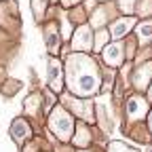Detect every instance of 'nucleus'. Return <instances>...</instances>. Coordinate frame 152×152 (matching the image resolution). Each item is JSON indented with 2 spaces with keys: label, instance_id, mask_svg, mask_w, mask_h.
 Wrapping results in <instances>:
<instances>
[{
  "label": "nucleus",
  "instance_id": "f257e3e1",
  "mask_svg": "<svg viewBox=\"0 0 152 152\" xmlns=\"http://www.w3.org/2000/svg\"><path fill=\"white\" fill-rule=\"evenodd\" d=\"M66 72H68V85H70L72 93L80 95V97L97 93V89L102 85V76H99L97 66L87 55H72L68 59Z\"/></svg>",
  "mask_w": 152,
  "mask_h": 152
},
{
  "label": "nucleus",
  "instance_id": "f03ea898",
  "mask_svg": "<svg viewBox=\"0 0 152 152\" xmlns=\"http://www.w3.org/2000/svg\"><path fill=\"white\" fill-rule=\"evenodd\" d=\"M49 127L51 131L55 133L57 137H59L61 142H68L72 140V131H74V123H72V116L64 110V108H57L51 118H49Z\"/></svg>",
  "mask_w": 152,
  "mask_h": 152
},
{
  "label": "nucleus",
  "instance_id": "7ed1b4c3",
  "mask_svg": "<svg viewBox=\"0 0 152 152\" xmlns=\"http://www.w3.org/2000/svg\"><path fill=\"white\" fill-rule=\"evenodd\" d=\"M148 114V102L140 95H133V97L127 99V116L131 123H137L140 118H144Z\"/></svg>",
  "mask_w": 152,
  "mask_h": 152
},
{
  "label": "nucleus",
  "instance_id": "20e7f679",
  "mask_svg": "<svg viewBox=\"0 0 152 152\" xmlns=\"http://www.w3.org/2000/svg\"><path fill=\"white\" fill-rule=\"evenodd\" d=\"M30 135H32L30 125H28L23 118H15L13 125H11V137H13V142H15L17 146H21Z\"/></svg>",
  "mask_w": 152,
  "mask_h": 152
},
{
  "label": "nucleus",
  "instance_id": "39448f33",
  "mask_svg": "<svg viewBox=\"0 0 152 152\" xmlns=\"http://www.w3.org/2000/svg\"><path fill=\"white\" fill-rule=\"evenodd\" d=\"M47 74H49V80H51V87L55 91L61 89V64L57 59H49V66H47Z\"/></svg>",
  "mask_w": 152,
  "mask_h": 152
},
{
  "label": "nucleus",
  "instance_id": "423d86ee",
  "mask_svg": "<svg viewBox=\"0 0 152 152\" xmlns=\"http://www.w3.org/2000/svg\"><path fill=\"white\" fill-rule=\"evenodd\" d=\"M104 59L108 66H121L123 64V47L116 42V45H108L104 49Z\"/></svg>",
  "mask_w": 152,
  "mask_h": 152
},
{
  "label": "nucleus",
  "instance_id": "0eeeda50",
  "mask_svg": "<svg viewBox=\"0 0 152 152\" xmlns=\"http://www.w3.org/2000/svg\"><path fill=\"white\" fill-rule=\"evenodd\" d=\"M74 49L76 51H89L91 49V32L87 26L78 28L74 34Z\"/></svg>",
  "mask_w": 152,
  "mask_h": 152
},
{
  "label": "nucleus",
  "instance_id": "6e6552de",
  "mask_svg": "<svg viewBox=\"0 0 152 152\" xmlns=\"http://www.w3.org/2000/svg\"><path fill=\"white\" fill-rule=\"evenodd\" d=\"M133 23H135V19H131V17H125V19H118V21H114L112 23V28H110V34L114 36V38H123L131 28H133Z\"/></svg>",
  "mask_w": 152,
  "mask_h": 152
},
{
  "label": "nucleus",
  "instance_id": "1a4fd4ad",
  "mask_svg": "<svg viewBox=\"0 0 152 152\" xmlns=\"http://www.w3.org/2000/svg\"><path fill=\"white\" fill-rule=\"evenodd\" d=\"M152 76V64H144L140 70H135V76H133V83H135L137 89H146L148 80Z\"/></svg>",
  "mask_w": 152,
  "mask_h": 152
},
{
  "label": "nucleus",
  "instance_id": "9d476101",
  "mask_svg": "<svg viewBox=\"0 0 152 152\" xmlns=\"http://www.w3.org/2000/svg\"><path fill=\"white\" fill-rule=\"evenodd\" d=\"M74 144H76V146H83V148H87V146L91 144V133H89V129H87L85 125H78V129H76Z\"/></svg>",
  "mask_w": 152,
  "mask_h": 152
},
{
  "label": "nucleus",
  "instance_id": "9b49d317",
  "mask_svg": "<svg viewBox=\"0 0 152 152\" xmlns=\"http://www.w3.org/2000/svg\"><path fill=\"white\" fill-rule=\"evenodd\" d=\"M137 34H140V40H150L152 38V21H144V23H140V28H137Z\"/></svg>",
  "mask_w": 152,
  "mask_h": 152
},
{
  "label": "nucleus",
  "instance_id": "f8f14e48",
  "mask_svg": "<svg viewBox=\"0 0 152 152\" xmlns=\"http://www.w3.org/2000/svg\"><path fill=\"white\" fill-rule=\"evenodd\" d=\"M47 45L51 51H57V34H55V28L49 26L47 28Z\"/></svg>",
  "mask_w": 152,
  "mask_h": 152
},
{
  "label": "nucleus",
  "instance_id": "ddd939ff",
  "mask_svg": "<svg viewBox=\"0 0 152 152\" xmlns=\"http://www.w3.org/2000/svg\"><path fill=\"white\" fill-rule=\"evenodd\" d=\"M108 152H137V150H133V148H129V146H125L121 142H114V144H110Z\"/></svg>",
  "mask_w": 152,
  "mask_h": 152
},
{
  "label": "nucleus",
  "instance_id": "4468645a",
  "mask_svg": "<svg viewBox=\"0 0 152 152\" xmlns=\"http://www.w3.org/2000/svg\"><path fill=\"white\" fill-rule=\"evenodd\" d=\"M106 40H108V34H106L104 30H99V34L95 36V49L99 51V49H102V47L106 45Z\"/></svg>",
  "mask_w": 152,
  "mask_h": 152
},
{
  "label": "nucleus",
  "instance_id": "2eb2a0df",
  "mask_svg": "<svg viewBox=\"0 0 152 152\" xmlns=\"http://www.w3.org/2000/svg\"><path fill=\"white\" fill-rule=\"evenodd\" d=\"M38 108V97L36 95H32V97H28V102H26V110L28 112H34Z\"/></svg>",
  "mask_w": 152,
  "mask_h": 152
},
{
  "label": "nucleus",
  "instance_id": "dca6fc26",
  "mask_svg": "<svg viewBox=\"0 0 152 152\" xmlns=\"http://www.w3.org/2000/svg\"><path fill=\"white\" fill-rule=\"evenodd\" d=\"M45 2L47 0H34V9H36V15L40 17L42 15V9H45Z\"/></svg>",
  "mask_w": 152,
  "mask_h": 152
},
{
  "label": "nucleus",
  "instance_id": "f3484780",
  "mask_svg": "<svg viewBox=\"0 0 152 152\" xmlns=\"http://www.w3.org/2000/svg\"><path fill=\"white\" fill-rule=\"evenodd\" d=\"M121 7H123L125 11H131V9H133V0H121Z\"/></svg>",
  "mask_w": 152,
  "mask_h": 152
},
{
  "label": "nucleus",
  "instance_id": "a211bd4d",
  "mask_svg": "<svg viewBox=\"0 0 152 152\" xmlns=\"http://www.w3.org/2000/svg\"><path fill=\"white\" fill-rule=\"evenodd\" d=\"M148 127H150V133H152V112H150V118H148Z\"/></svg>",
  "mask_w": 152,
  "mask_h": 152
},
{
  "label": "nucleus",
  "instance_id": "6ab92c4d",
  "mask_svg": "<svg viewBox=\"0 0 152 152\" xmlns=\"http://www.w3.org/2000/svg\"><path fill=\"white\" fill-rule=\"evenodd\" d=\"M74 2H76V0H64V4H66V7H70V4H74Z\"/></svg>",
  "mask_w": 152,
  "mask_h": 152
},
{
  "label": "nucleus",
  "instance_id": "aec40b11",
  "mask_svg": "<svg viewBox=\"0 0 152 152\" xmlns=\"http://www.w3.org/2000/svg\"><path fill=\"white\" fill-rule=\"evenodd\" d=\"M148 99L152 102V85H150V91H148Z\"/></svg>",
  "mask_w": 152,
  "mask_h": 152
},
{
  "label": "nucleus",
  "instance_id": "412c9836",
  "mask_svg": "<svg viewBox=\"0 0 152 152\" xmlns=\"http://www.w3.org/2000/svg\"><path fill=\"white\" fill-rule=\"evenodd\" d=\"M148 152H152V148H148Z\"/></svg>",
  "mask_w": 152,
  "mask_h": 152
}]
</instances>
